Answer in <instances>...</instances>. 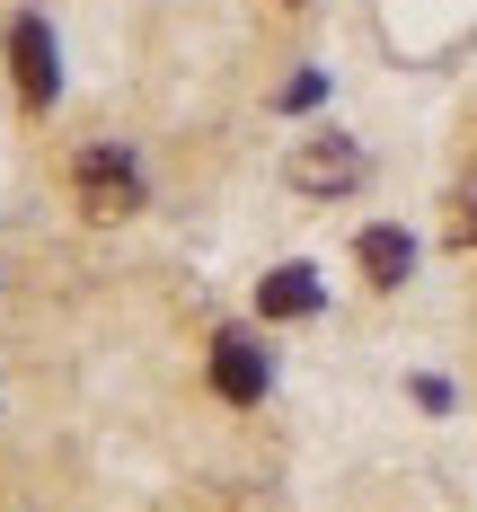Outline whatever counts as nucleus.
Listing matches in <instances>:
<instances>
[{
  "label": "nucleus",
  "mask_w": 477,
  "mask_h": 512,
  "mask_svg": "<svg viewBox=\"0 0 477 512\" xmlns=\"http://www.w3.org/2000/svg\"><path fill=\"white\" fill-rule=\"evenodd\" d=\"M71 186H80V212L89 221H133L142 212V159L124 142H89L71 159Z\"/></svg>",
  "instance_id": "1"
},
{
  "label": "nucleus",
  "mask_w": 477,
  "mask_h": 512,
  "mask_svg": "<svg viewBox=\"0 0 477 512\" xmlns=\"http://www.w3.org/2000/svg\"><path fill=\"white\" fill-rule=\"evenodd\" d=\"M9 71H18V98H27V106L62 98V53H53L45 18H18V27H9Z\"/></svg>",
  "instance_id": "2"
},
{
  "label": "nucleus",
  "mask_w": 477,
  "mask_h": 512,
  "mask_svg": "<svg viewBox=\"0 0 477 512\" xmlns=\"http://www.w3.org/2000/svg\"><path fill=\"white\" fill-rule=\"evenodd\" d=\"M283 177H292L301 195H345V186H363V151H354L345 133H327V142H301Z\"/></svg>",
  "instance_id": "3"
},
{
  "label": "nucleus",
  "mask_w": 477,
  "mask_h": 512,
  "mask_svg": "<svg viewBox=\"0 0 477 512\" xmlns=\"http://www.w3.org/2000/svg\"><path fill=\"white\" fill-rule=\"evenodd\" d=\"M265 380H274V371H265V345H257V336H239V327L212 336V389H221L230 407H257Z\"/></svg>",
  "instance_id": "4"
},
{
  "label": "nucleus",
  "mask_w": 477,
  "mask_h": 512,
  "mask_svg": "<svg viewBox=\"0 0 477 512\" xmlns=\"http://www.w3.org/2000/svg\"><path fill=\"white\" fill-rule=\"evenodd\" d=\"M354 256H363V274L380 283V292H398V283L416 274V239H407L398 221H371L363 239H354Z\"/></svg>",
  "instance_id": "5"
},
{
  "label": "nucleus",
  "mask_w": 477,
  "mask_h": 512,
  "mask_svg": "<svg viewBox=\"0 0 477 512\" xmlns=\"http://www.w3.org/2000/svg\"><path fill=\"white\" fill-rule=\"evenodd\" d=\"M318 301H327V292H318V265H274V274L257 283V309H265V318H310Z\"/></svg>",
  "instance_id": "6"
},
{
  "label": "nucleus",
  "mask_w": 477,
  "mask_h": 512,
  "mask_svg": "<svg viewBox=\"0 0 477 512\" xmlns=\"http://www.w3.org/2000/svg\"><path fill=\"white\" fill-rule=\"evenodd\" d=\"M318 98H327V71H301V80L283 89V106H292V115H301V106H318Z\"/></svg>",
  "instance_id": "7"
},
{
  "label": "nucleus",
  "mask_w": 477,
  "mask_h": 512,
  "mask_svg": "<svg viewBox=\"0 0 477 512\" xmlns=\"http://www.w3.org/2000/svg\"><path fill=\"white\" fill-rule=\"evenodd\" d=\"M460 212H469V221H460V230H469V248H477V186H469V204H460Z\"/></svg>",
  "instance_id": "8"
}]
</instances>
